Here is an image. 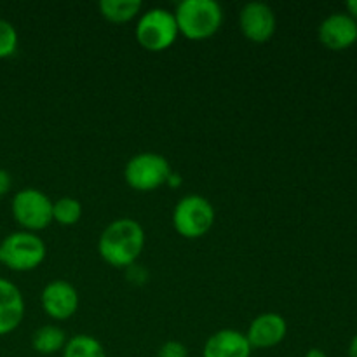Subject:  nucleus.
<instances>
[{"label":"nucleus","instance_id":"1","mask_svg":"<svg viewBox=\"0 0 357 357\" xmlns=\"http://www.w3.org/2000/svg\"><path fill=\"white\" fill-rule=\"evenodd\" d=\"M145 248V230L132 218H117L108 223L98 239L101 260L114 268H129Z\"/></svg>","mask_w":357,"mask_h":357},{"label":"nucleus","instance_id":"2","mask_svg":"<svg viewBox=\"0 0 357 357\" xmlns=\"http://www.w3.org/2000/svg\"><path fill=\"white\" fill-rule=\"evenodd\" d=\"M173 14L178 31L188 40H206L223 24V9L215 0H181Z\"/></svg>","mask_w":357,"mask_h":357},{"label":"nucleus","instance_id":"3","mask_svg":"<svg viewBox=\"0 0 357 357\" xmlns=\"http://www.w3.org/2000/svg\"><path fill=\"white\" fill-rule=\"evenodd\" d=\"M47 255L45 243L33 232L16 230L0 243V264L13 272H30L40 267Z\"/></svg>","mask_w":357,"mask_h":357},{"label":"nucleus","instance_id":"4","mask_svg":"<svg viewBox=\"0 0 357 357\" xmlns=\"http://www.w3.org/2000/svg\"><path fill=\"white\" fill-rule=\"evenodd\" d=\"M135 35L143 49L150 52H160L169 49L176 42L180 31L173 10L153 7L139 14Z\"/></svg>","mask_w":357,"mask_h":357},{"label":"nucleus","instance_id":"5","mask_svg":"<svg viewBox=\"0 0 357 357\" xmlns=\"http://www.w3.org/2000/svg\"><path fill=\"white\" fill-rule=\"evenodd\" d=\"M215 208L206 197L188 194L173 209V227L185 239H201L215 223Z\"/></svg>","mask_w":357,"mask_h":357},{"label":"nucleus","instance_id":"6","mask_svg":"<svg viewBox=\"0 0 357 357\" xmlns=\"http://www.w3.org/2000/svg\"><path fill=\"white\" fill-rule=\"evenodd\" d=\"M10 213L21 230L37 234L52 223V201L38 188H21L10 201Z\"/></svg>","mask_w":357,"mask_h":357},{"label":"nucleus","instance_id":"7","mask_svg":"<svg viewBox=\"0 0 357 357\" xmlns=\"http://www.w3.org/2000/svg\"><path fill=\"white\" fill-rule=\"evenodd\" d=\"M173 173L169 160L155 152H142L128 160L124 167V180L132 190L152 192L164 187Z\"/></svg>","mask_w":357,"mask_h":357},{"label":"nucleus","instance_id":"8","mask_svg":"<svg viewBox=\"0 0 357 357\" xmlns=\"http://www.w3.org/2000/svg\"><path fill=\"white\" fill-rule=\"evenodd\" d=\"M239 26L248 40L253 44H265L278 30V17L268 3L248 2L239 13Z\"/></svg>","mask_w":357,"mask_h":357},{"label":"nucleus","instance_id":"9","mask_svg":"<svg viewBox=\"0 0 357 357\" xmlns=\"http://www.w3.org/2000/svg\"><path fill=\"white\" fill-rule=\"evenodd\" d=\"M40 303L44 312L54 321H66L79 310V291L65 279L47 282L40 293Z\"/></svg>","mask_w":357,"mask_h":357},{"label":"nucleus","instance_id":"10","mask_svg":"<svg viewBox=\"0 0 357 357\" xmlns=\"http://www.w3.org/2000/svg\"><path fill=\"white\" fill-rule=\"evenodd\" d=\"M244 335L253 351L255 349L267 351V349H274L282 344L288 335V323L281 314L264 312L251 321L250 328Z\"/></svg>","mask_w":357,"mask_h":357},{"label":"nucleus","instance_id":"11","mask_svg":"<svg viewBox=\"0 0 357 357\" xmlns=\"http://www.w3.org/2000/svg\"><path fill=\"white\" fill-rule=\"evenodd\" d=\"M319 42L331 51H344L357 42V21L347 13H333L317 28Z\"/></svg>","mask_w":357,"mask_h":357},{"label":"nucleus","instance_id":"12","mask_svg":"<svg viewBox=\"0 0 357 357\" xmlns=\"http://www.w3.org/2000/svg\"><path fill=\"white\" fill-rule=\"evenodd\" d=\"M24 314L26 307L21 289L14 282L0 278V337L17 330Z\"/></svg>","mask_w":357,"mask_h":357},{"label":"nucleus","instance_id":"13","mask_svg":"<svg viewBox=\"0 0 357 357\" xmlns=\"http://www.w3.org/2000/svg\"><path fill=\"white\" fill-rule=\"evenodd\" d=\"M251 354L253 349L246 335L232 328L215 331L202 349V357H251Z\"/></svg>","mask_w":357,"mask_h":357},{"label":"nucleus","instance_id":"14","mask_svg":"<svg viewBox=\"0 0 357 357\" xmlns=\"http://www.w3.org/2000/svg\"><path fill=\"white\" fill-rule=\"evenodd\" d=\"M66 342H68V337H66L65 330L56 324H45L31 335V347L37 354L42 356L58 354L65 349Z\"/></svg>","mask_w":357,"mask_h":357},{"label":"nucleus","instance_id":"15","mask_svg":"<svg viewBox=\"0 0 357 357\" xmlns=\"http://www.w3.org/2000/svg\"><path fill=\"white\" fill-rule=\"evenodd\" d=\"M142 0H101L100 2L101 16L115 24L136 20L142 14Z\"/></svg>","mask_w":357,"mask_h":357},{"label":"nucleus","instance_id":"16","mask_svg":"<svg viewBox=\"0 0 357 357\" xmlns=\"http://www.w3.org/2000/svg\"><path fill=\"white\" fill-rule=\"evenodd\" d=\"M63 357H108L103 344L91 335L80 333L68 338L65 349L61 351Z\"/></svg>","mask_w":357,"mask_h":357},{"label":"nucleus","instance_id":"17","mask_svg":"<svg viewBox=\"0 0 357 357\" xmlns=\"http://www.w3.org/2000/svg\"><path fill=\"white\" fill-rule=\"evenodd\" d=\"M82 218V204L75 197H61L52 202V222L61 227H73Z\"/></svg>","mask_w":357,"mask_h":357},{"label":"nucleus","instance_id":"18","mask_svg":"<svg viewBox=\"0 0 357 357\" xmlns=\"http://www.w3.org/2000/svg\"><path fill=\"white\" fill-rule=\"evenodd\" d=\"M20 45V35L10 21L0 17V59L14 56Z\"/></svg>","mask_w":357,"mask_h":357},{"label":"nucleus","instance_id":"19","mask_svg":"<svg viewBox=\"0 0 357 357\" xmlns=\"http://www.w3.org/2000/svg\"><path fill=\"white\" fill-rule=\"evenodd\" d=\"M157 357H188V349L178 340L164 342L157 351Z\"/></svg>","mask_w":357,"mask_h":357},{"label":"nucleus","instance_id":"20","mask_svg":"<svg viewBox=\"0 0 357 357\" xmlns=\"http://www.w3.org/2000/svg\"><path fill=\"white\" fill-rule=\"evenodd\" d=\"M10 187H13V178H10L9 171H6L0 167V197H3V195L9 194Z\"/></svg>","mask_w":357,"mask_h":357},{"label":"nucleus","instance_id":"21","mask_svg":"<svg viewBox=\"0 0 357 357\" xmlns=\"http://www.w3.org/2000/svg\"><path fill=\"white\" fill-rule=\"evenodd\" d=\"M345 13L352 17V20L357 21V0H349L345 3Z\"/></svg>","mask_w":357,"mask_h":357},{"label":"nucleus","instance_id":"22","mask_svg":"<svg viewBox=\"0 0 357 357\" xmlns=\"http://www.w3.org/2000/svg\"><path fill=\"white\" fill-rule=\"evenodd\" d=\"M166 185H169L171 188L180 187V185H181V176H180V174L171 173V174H169V178H167V183H166Z\"/></svg>","mask_w":357,"mask_h":357},{"label":"nucleus","instance_id":"23","mask_svg":"<svg viewBox=\"0 0 357 357\" xmlns=\"http://www.w3.org/2000/svg\"><path fill=\"white\" fill-rule=\"evenodd\" d=\"M303 357H328V356H326V352L321 351V349H309V351H307V354Z\"/></svg>","mask_w":357,"mask_h":357},{"label":"nucleus","instance_id":"24","mask_svg":"<svg viewBox=\"0 0 357 357\" xmlns=\"http://www.w3.org/2000/svg\"><path fill=\"white\" fill-rule=\"evenodd\" d=\"M349 357H357V335L351 340V345H349Z\"/></svg>","mask_w":357,"mask_h":357}]
</instances>
